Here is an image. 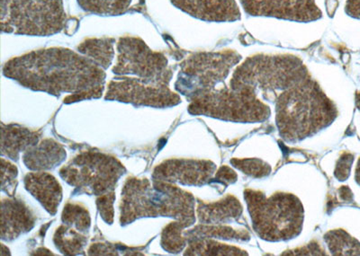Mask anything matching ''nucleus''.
Returning a JSON list of instances; mask_svg holds the SVG:
<instances>
[{
  "instance_id": "nucleus-1",
  "label": "nucleus",
  "mask_w": 360,
  "mask_h": 256,
  "mask_svg": "<svg viewBox=\"0 0 360 256\" xmlns=\"http://www.w3.org/2000/svg\"><path fill=\"white\" fill-rule=\"evenodd\" d=\"M3 73L25 88L51 95L69 93L66 102L98 98L105 74L93 60L64 48L32 51L6 63Z\"/></svg>"
},
{
  "instance_id": "nucleus-2",
  "label": "nucleus",
  "mask_w": 360,
  "mask_h": 256,
  "mask_svg": "<svg viewBox=\"0 0 360 256\" xmlns=\"http://www.w3.org/2000/svg\"><path fill=\"white\" fill-rule=\"evenodd\" d=\"M117 49L112 72L117 76L109 83L105 99L160 107L179 104L180 97L169 88L172 72L162 53L131 36L121 37Z\"/></svg>"
},
{
  "instance_id": "nucleus-3",
  "label": "nucleus",
  "mask_w": 360,
  "mask_h": 256,
  "mask_svg": "<svg viewBox=\"0 0 360 256\" xmlns=\"http://www.w3.org/2000/svg\"><path fill=\"white\" fill-rule=\"evenodd\" d=\"M276 121L287 142H299L333 123L338 112L311 75L279 93L275 99Z\"/></svg>"
},
{
  "instance_id": "nucleus-4",
  "label": "nucleus",
  "mask_w": 360,
  "mask_h": 256,
  "mask_svg": "<svg viewBox=\"0 0 360 256\" xmlns=\"http://www.w3.org/2000/svg\"><path fill=\"white\" fill-rule=\"evenodd\" d=\"M301 60L291 55H256L249 58L234 72L231 88L245 90L268 100L309 76Z\"/></svg>"
},
{
  "instance_id": "nucleus-5",
  "label": "nucleus",
  "mask_w": 360,
  "mask_h": 256,
  "mask_svg": "<svg viewBox=\"0 0 360 256\" xmlns=\"http://www.w3.org/2000/svg\"><path fill=\"white\" fill-rule=\"evenodd\" d=\"M253 229L259 238L270 242L285 241L302 231L304 211L295 195L275 194L266 198L253 190L244 193Z\"/></svg>"
},
{
  "instance_id": "nucleus-6",
  "label": "nucleus",
  "mask_w": 360,
  "mask_h": 256,
  "mask_svg": "<svg viewBox=\"0 0 360 256\" xmlns=\"http://www.w3.org/2000/svg\"><path fill=\"white\" fill-rule=\"evenodd\" d=\"M65 24L63 0H1L2 33L51 36Z\"/></svg>"
},
{
  "instance_id": "nucleus-7",
  "label": "nucleus",
  "mask_w": 360,
  "mask_h": 256,
  "mask_svg": "<svg viewBox=\"0 0 360 256\" xmlns=\"http://www.w3.org/2000/svg\"><path fill=\"white\" fill-rule=\"evenodd\" d=\"M189 112L236 123H259L269 117V107L249 91L221 84L191 98Z\"/></svg>"
},
{
  "instance_id": "nucleus-8",
  "label": "nucleus",
  "mask_w": 360,
  "mask_h": 256,
  "mask_svg": "<svg viewBox=\"0 0 360 256\" xmlns=\"http://www.w3.org/2000/svg\"><path fill=\"white\" fill-rule=\"evenodd\" d=\"M242 60L234 50L199 53L181 64L176 89L191 99L202 92L224 84L231 69Z\"/></svg>"
},
{
  "instance_id": "nucleus-9",
  "label": "nucleus",
  "mask_w": 360,
  "mask_h": 256,
  "mask_svg": "<svg viewBox=\"0 0 360 256\" xmlns=\"http://www.w3.org/2000/svg\"><path fill=\"white\" fill-rule=\"evenodd\" d=\"M244 12L266 17L308 23L319 20L323 13L315 0H240Z\"/></svg>"
},
{
  "instance_id": "nucleus-10",
  "label": "nucleus",
  "mask_w": 360,
  "mask_h": 256,
  "mask_svg": "<svg viewBox=\"0 0 360 256\" xmlns=\"http://www.w3.org/2000/svg\"><path fill=\"white\" fill-rule=\"evenodd\" d=\"M172 4L191 15L205 22H236L240 19L236 0H170Z\"/></svg>"
},
{
  "instance_id": "nucleus-11",
  "label": "nucleus",
  "mask_w": 360,
  "mask_h": 256,
  "mask_svg": "<svg viewBox=\"0 0 360 256\" xmlns=\"http://www.w3.org/2000/svg\"><path fill=\"white\" fill-rule=\"evenodd\" d=\"M215 166L210 161L197 160H174L165 163L155 172L158 177L169 179L170 182H178L186 185H202L207 184L213 177Z\"/></svg>"
},
{
  "instance_id": "nucleus-12",
  "label": "nucleus",
  "mask_w": 360,
  "mask_h": 256,
  "mask_svg": "<svg viewBox=\"0 0 360 256\" xmlns=\"http://www.w3.org/2000/svg\"><path fill=\"white\" fill-rule=\"evenodd\" d=\"M25 184L28 191L44 205L49 213H56L62 199V190L56 179L47 174H32L25 178Z\"/></svg>"
},
{
  "instance_id": "nucleus-13",
  "label": "nucleus",
  "mask_w": 360,
  "mask_h": 256,
  "mask_svg": "<svg viewBox=\"0 0 360 256\" xmlns=\"http://www.w3.org/2000/svg\"><path fill=\"white\" fill-rule=\"evenodd\" d=\"M242 213V205L233 196H228L215 203L201 204L198 207V217L202 224H227L240 217Z\"/></svg>"
},
{
  "instance_id": "nucleus-14",
  "label": "nucleus",
  "mask_w": 360,
  "mask_h": 256,
  "mask_svg": "<svg viewBox=\"0 0 360 256\" xmlns=\"http://www.w3.org/2000/svg\"><path fill=\"white\" fill-rule=\"evenodd\" d=\"M3 204L2 208V236L3 239L14 238L19 234L28 231L33 227V220L27 208L22 204L14 203Z\"/></svg>"
},
{
  "instance_id": "nucleus-15",
  "label": "nucleus",
  "mask_w": 360,
  "mask_h": 256,
  "mask_svg": "<svg viewBox=\"0 0 360 256\" xmlns=\"http://www.w3.org/2000/svg\"><path fill=\"white\" fill-rule=\"evenodd\" d=\"M115 39L112 38H102V39H88L78 47L79 51L84 54L89 59L107 69L115 55Z\"/></svg>"
},
{
  "instance_id": "nucleus-16",
  "label": "nucleus",
  "mask_w": 360,
  "mask_h": 256,
  "mask_svg": "<svg viewBox=\"0 0 360 256\" xmlns=\"http://www.w3.org/2000/svg\"><path fill=\"white\" fill-rule=\"evenodd\" d=\"M324 240L333 255H360V243L345 230L328 232Z\"/></svg>"
},
{
  "instance_id": "nucleus-17",
  "label": "nucleus",
  "mask_w": 360,
  "mask_h": 256,
  "mask_svg": "<svg viewBox=\"0 0 360 256\" xmlns=\"http://www.w3.org/2000/svg\"><path fill=\"white\" fill-rule=\"evenodd\" d=\"M83 11L98 15H119L130 8L133 0H77Z\"/></svg>"
},
{
  "instance_id": "nucleus-18",
  "label": "nucleus",
  "mask_w": 360,
  "mask_h": 256,
  "mask_svg": "<svg viewBox=\"0 0 360 256\" xmlns=\"http://www.w3.org/2000/svg\"><path fill=\"white\" fill-rule=\"evenodd\" d=\"M188 255H242L246 252H242L236 246L225 245L219 243L211 241V240L197 238L191 244L188 248Z\"/></svg>"
},
{
  "instance_id": "nucleus-19",
  "label": "nucleus",
  "mask_w": 360,
  "mask_h": 256,
  "mask_svg": "<svg viewBox=\"0 0 360 256\" xmlns=\"http://www.w3.org/2000/svg\"><path fill=\"white\" fill-rule=\"evenodd\" d=\"M195 236L194 238H221L227 240H247L249 238L248 234L236 231V229L225 226L199 227L194 229Z\"/></svg>"
},
{
  "instance_id": "nucleus-20",
  "label": "nucleus",
  "mask_w": 360,
  "mask_h": 256,
  "mask_svg": "<svg viewBox=\"0 0 360 256\" xmlns=\"http://www.w3.org/2000/svg\"><path fill=\"white\" fill-rule=\"evenodd\" d=\"M6 144H2V146L6 145V151L8 150V156H17L19 150L27 147L28 143L34 142V137L27 130L21 129H12L6 130Z\"/></svg>"
},
{
  "instance_id": "nucleus-21",
  "label": "nucleus",
  "mask_w": 360,
  "mask_h": 256,
  "mask_svg": "<svg viewBox=\"0 0 360 256\" xmlns=\"http://www.w3.org/2000/svg\"><path fill=\"white\" fill-rule=\"evenodd\" d=\"M231 164L239 170L243 171L244 174L252 177H265L271 171V168L266 163L256 159H233L231 160Z\"/></svg>"
},
{
  "instance_id": "nucleus-22",
  "label": "nucleus",
  "mask_w": 360,
  "mask_h": 256,
  "mask_svg": "<svg viewBox=\"0 0 360 256\" xmlns=\"http://www.w3.org/2000/svg\"><path fill=\"white\" fill-rule=\"evenodd\" d=\"M353 161H354V156L352 154L346 153L342 156L336 166L335 177L337 179H339L340 181H346L349 178Z\"/></svg>"
},
{
  "instance_id": "nucleus-23",
  "label": "nucleus",
  "mask_w": 360,
  "mask_h": 256,
  "mask_svg": "<svg viewBox=\"0 0 360 256\" xmlns=\"http://www.w3.org/2000/svg\"><path fill=\"white\" fill-rule=\"evenodd\" d=\"M217 179L224 184H233L236 181L237 175L227 166H223L217 173Z\"/></svg>"
},
{
  "instance_id": "nucleus-24",
  "label": "nucleus",
  "mask_w": 360,
  "mask_h": 256,
  "mask_svg": "<svg viewBox=\"0 0 360 256\" xmlns=\"http://www.w3.org/2000/svg\"><path fill=\"white\" fill-rule=\"evenodd\" d=\"M345 11L349 17L360 19V0H348Z\"/></svg>"
},
{
  "instance_id": "nucleus-25",
  "label": "nucleus",
  "mask_w": 360,
  "mask_h": 256,
  "mask_svg": "<svg viewBox=\"0 0 360 256\" xmlns=\"http://www.w3.org/2000/svg\"><path fill=\"white\" fill-rule=\"evenodd\" d=\"M295 252H292L290 255H298L299 252H302L301 255H307V252H313V255H326V252H323L324 251L323 249H321L320 245H308L307 246H305V248L297 249L295 251H292Z\"/></svg>"
},
{
  "instance_id": "nucleus-26",
  "label": "nucleus",
  "mask_w": 360,
  "mask_h": 256,
  "mask_svg": "<svg viewBox=\"0 0 360 256\" xmlns=\"http://www.w3.org/2000/svg\"><path fill=\"white\" fill-rule=\"evenodd\" d=\"M356 182L360 185V159H359L358 165H356L355 172Z\"/></svg>"
},
{
  "instance_id": "nucleus-27",
  "label": "nucleus",
  "mask_w": 360,
  "mask_h": 256,
  "mask_svg": "<svg viewBox=\"0 0 360 256\" xmlns=\"http://www.w3.org/2000/svg\"><path fill=\"white\" fill-rule=\"evenodd\" d=\"M356 105L360 111V93H356Z\"/></svg>"
}]
</instances>
